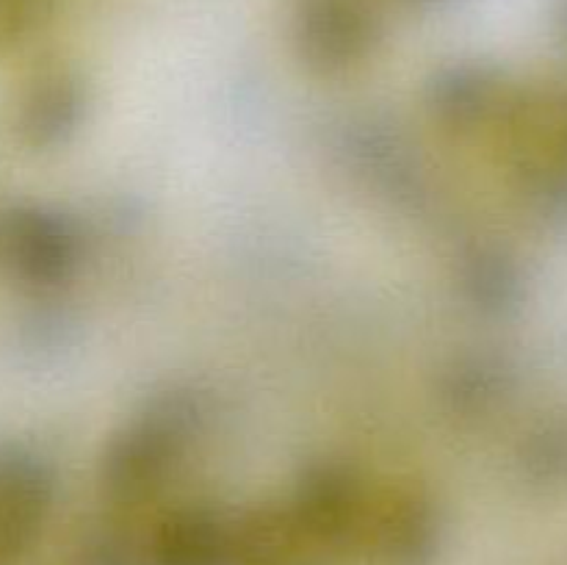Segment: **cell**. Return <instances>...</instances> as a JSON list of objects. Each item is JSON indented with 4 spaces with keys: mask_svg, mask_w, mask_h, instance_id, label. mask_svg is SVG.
<instances>
[{
    "mask_svg": "<svg viewBox=\"0 0 567 565\" xmlns=\"http://www.w3.org/2000/svg\"><path fill=\"white\" fill-rule=\"evenodd\" d=\"M86 83L75 70L50 66L25 86L17 109V133L33 150L70 142L86 116Z\"/></svg>",
    "mask_w": 567,
    "mask_h": 565,
    "instance_id": "52a82bcc",
    "label": "cell"
},
{
    "mask_svg": "<svg viewBox=\"0 0 567 565\" xmlns=\"http://www.w3.org/2000/svg\"><path fill=\"white\" fill-rule=\"evenodd\" d=\"M443 541L437 504L419 487H399L371 504L360 546L377 565H432Z\"/></svg>",
    "mask_w": 567,
    "mask_h": 565,
    "instance_id": "8992f818",
    "label": "cell"
},
{
    "mask_svg": "<svg viewBox=\"0 0 567 565\" xmlns=\"http://www.w3.org/2000/svg\"><path fill=\"white\" fill-rule=\"evenodd\" d=\"M496 369L480 358H463L441 374V399L457 413H480L496 397Z\"/></svg>",
    "mask_w": 567,
    "mask_h": 565,
    "instance_id": "8fae6325",
    "label": "cell"
},
{
    "mask_svg": "<svg viewBox=\"0 0 567 565\" xmlns=\"http://www.w3.org/2000/svg\"><path fill=\"white\" fill-rule=\"evenodd\" d=\"M81 238L64 214L42 205L0 210V269L28 288H53L72 277Z\"/></svg>",
    "mask_w": 567,
    "mask_h": 565,
    "instance_id": "7a4b0ae2",
    "label": "cell"
},
{
    "mask_svg": "<svg viewBox=\"0 0 567 565\" xmlns=\"http://www.w3.org/2000/svg\"><path fill=\"white\" fill-rule=\"evenodd\" d=\"M293 42L310 70L338 75L380 48L382 14L374 0H302L293 17Z\"/></svg>",
    "mask_w": 567,
    "mask_h": 565,
    "instance_id": "3957f363",
    "label": "cell"
},
{
    "mask_svg": "<svg viewBox=\"0 0 567 565\" xmlns=\"http://www.w3.org/2000/svg\"><path fill=\"white\" fill-rule=\"evenodd\" d=\"M197 424L199 404L188 393H166L116 432L100 463V480L111 502L133 507L153 499L186 454Z\"/></svg>",
    "mask_w": 567,
    "mask_h": 565,
    "instance_id": "6da1fadb",
    "label": "cell"
},
{
    "mask_svg": "<svg viewBox=\"0 0 567 565\" xmlns=\"http://www.w3.org/2000/svg\"><path fill=\"white\" fill-rule=\"evenodd\" d=\"M55 0H0V50L14 48L48 25Z\"/></svg>",
    "mask_w": 567,
    "mask_h": 565,
    "instance_id": "5bb4252c",
    "label": "cell"
},
{
    "mask_svg": "<svg viewBox=\"0 0 567 565\" xmlns=\"http://www.w3.org/2000/svg\"><path fill=\"white\" fill-rule=\"evenodd\" d=\"M144 557L136 537L116 526L92 532L81 546V565H144Z\"/></svg>",
    "mask_w": 567,
    "mask_h": 565,
    "instance_id": "4fadbf2b",
    "label": "cell"
},
{
    "mask_svg": "<svg viewBox=\"0 0 567 565\" xmlns=\"http://www.w3.org/2000/svg\"><path fill=\"white\" fill-rule=\"evenodd\" d=\"M305 541L324 548H354L363 543L371 502L349 465L324 460L302 471L291 504Z\"/></svg>",
    "mask_w": 567,
    "mask_h": 565,
    "instance_id": "277c9868",
    "label": "cell"
},
{
    "mask_svg": "<svg viewBox=\"0 0 567 565\" xmlns=\"http://www.w3.org/2000/svg\"><path fill=\"white\" fill-rule=\"evenodd\" d=\"M150 565H230V526L208 507H181L155 526Z\"/></svg>",
    "mask_w": 567,
    "mask_h": 565,
    "instance_id": "ba28073f",
    "label": "cell"
},
{
    "mask_svg": "<svg viewBox=\"0 0 567 565\" xmlns=\"http://www.w3.org/2000/svg\"><path fill=\"white\" fill-rule=\"evenodd\" d=\"M460 280H463L465 297L476 308L485 310L502 308L509 299V291H513V275H509L502 255L496 253H471L463 260Z\"/></svg>",
    "mask_w": 567,
    "mask_h": 565,
    "instance_id": "7c38bea8",
    "label": "cell"
},
{
    "mask_svg": "<svg viewBox=\"0 0 567 565\" xmlns=\"http://www.w3.org/2000/svg\"><path fill=\"white\" fill-rule=\"evenodd\" d=\"M408 3H419V6H430V3H441V0H408Z\"/></svg>",
    "mask_w": 567,
    "mask_h": 565,
    "instance_id": "9a60e30c",
    "label": "cell"
},
{
    "mask_svg": "<svg viewBox=\"0 0 567 565\" xmlns=\"http://www.w3.org/2000/svg\"><path fill=\"white\" fill-rule=\"evenodd\" d=\"M305 543L291 507L260 504L230 526V565H293Z\"/></svg>",
    "mask_w": 567,
    "mask_h": 565,
    "instance_id": "9c48e42d",
    "label": "cell"
},
{
    "mask_svg": "<svg viewBox=\"0 0 567 565\" xmlns=\"http://www.w3.org/2000/svg\"><path fill=\"white\" fill-rule=\"evenodd\" d=\"M430 109L443 127L468 131L485 116L493 100V81L480 66H443L430 83Z\"/></svg>",
    "mask_w": 567,
    "mask_h": 565,
    "instance_id": "30bf717a",
    "label": "cell"
},
{
    "mask_svg": "<svg viewBox=\"0 0 567 565\" xmlns=\"http://www.w3.org/2000/svg\"><path fill=\"white\" fill-rule=\"evenodd\" d=\"M53 507V471L33 449L0 443V565H17L42 537Z\"/></svg>",
    "mask_w": 567,
    "mask_h": 565,
    "instance_id": "5b68a950",
    "label": "cell"
}]
</instances>
